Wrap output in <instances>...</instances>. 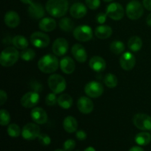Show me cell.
<instances>
[{
	"label": "cell",
	"mask_w": 151,
	"mask_h": 151,
	"mask_svg": "<svg viewBox=\"0 0 151 151\" xmlns=\"http://www.w3.org/2000/svg\"><path fill=\"white\" fill-rule=\"evenodd\" d=\"M45 8L50 16L60 18L67 13L69 2L67 0H48Z\"/></svg>",
	"instance_id": "1"
},
{
	"label": "cell",
	"mask_w": 151,
	"mask_h": 151,
	"mask_svg": "<svg viewBox=\"0 0 151 151\" xmlns=\"http://www.w3.org/2000/svg\"><path fill=\"white\" fill-rule=\"evenodd\" d=\"M58 59L51 54L43 56L38 62V69L44 73H52L58 69Z\"/></svg>",
	"instance_id": "2"
},
{
	"label": "cell",
	"mask_w": 151,
	"mask_h": 151,
	"mask_svg": "<svg viewBox=\"0 0 151 151\" xmlns=\"http://www.w3.org/2000/svg\"><path fill=\"white\" fill-rule=\"evenodd\" d=\"M19 53L15 47H8L4 49L0 56V63L4 67L13 66L18 61Z\"/></svg>",
	"instance_id": "3"
},
{
	"label": "cell",
	"mask_w": 151,
	"mask_h": 151,
	"mask_svg": "<svg viewBox=\"0 0 151 151\" xmlns=\"http://www.w3.org/2000/svg\"><path fill=\"white\" fill-rule=\"evenodd\" d=\"M48 85L52 91L55 94L62 93L66 87V80L60 75H50L48 79Z\"/></svg>",
	"instance_id": "4"
},
{
	"label": "cell",
	"mask_w": 151,
	"mask_h": 151,
	"mask_svg": "<svg viewBox=\"0 0 151 151\" xmlns=\"http://www.w3.org/2000/svg\"><path fill=\"white\" fill-rule=\"evenodd\" d=\"M144 13L143 6L137 0H132L126 6L127 16L131 20L139 19Z\"/></svg>",
	"instance_id": "5"
},
{
	"label": "cell",
	"mask_w": 151,
	"mask_h": 151,
	"mask_svg": "<svg viewBox=\"0 0 151 151\" xmlns=\"http://www.w3.org/2000/svg\"><path fill=\"white\" fill-rule=\"evenodd\" d=\"M73 35L78 41L86 42L92 38L93 31L88 25H80L74 29Z\"/></svg>",
	"instance_id": "6"
},
{
	"label": "cell",
	"mask_w": 151,
	"mask_h": 151,
	"mask_svg": "<svg viewBox=\"0 0 151 151\" xmlns=\"http://www.w3.org/2000/svg\"><path fill=\"white\" fill-rule=\"evenodd\" d=\"M40 134L39 126L35 123H27L22 128V136L26 140L31 141L35 139L38 138Z\"/></svg>",
	"instance_id": "7"
},
{
	"label": "cell",
	"mask_w": 151,
	"mask_h": 151,
	"mask_svg": "<svg viewBox=\"0 0 151 151\" xmlns=\"http://www.w3.org/2000/svg\"><path fill=\"white\" fill-rule=\"evenodd\" d=\"M106 14L110 19H113V20H120L125 15V10H124L122 4H120L119 3L113 2L107 6Z\"/></svg>",
	"instance_id": "8"
},
{
	"label": "cell",
	"mask_w": 151,
	"mask_h": 151,
	"mask_svg": "<svg viewBox=\"0 0 151 151\" xmlns=\"http://www.w3.org/2000/svg\"><path fill=\"white\" fill-rule=\"evenodd\" d=\"M134 125L142 131L151 130V117L145 114H137L133 119Z\"/></svg>",
	"instance_id": "9"
},
{
	"label": "cell",
	"mask_w": 151,
	"mask_h": 151,
	"mask_svg": "<svg viewBox=\"0 0 151 151\" xmlns=\"http://www.w3.org/2000/svg\"><path fill=\"white\" fill-rule=\"evenodd\" d=\"M85 93L88 97L91 98H97L103 94L104 91L103 85L97 81H91L85 86Z\"/></svg>",
	"instance_id": "10"
},
{
	"label": "cell",
	"mask_w": 151,
	"mask_h": 151,
	"mask_svg": "<svg viewBox=\"0 0 151 151\" xmlns=\"http://www.w3.org/2000/svg\"><path fill=\"white\" fill-rule=\"evenodd\" d=\"M30 41L37 48H45L50 44V39L48 35L42 32H35L31 35Z\"/></svg>",
	"instance_id": "11"
},
{
	"label": "cell",
	"mask_w": 151,
	"mask_h": 151,
	"mask_svg": "<svg viewBox=\"0 0 151 151\" xmlns=\"http://www.w3.org/2000/svg\"><path fill=\"white\" fill-rule=\"evenodd\" d=\"M39 94L35 91H29L26 93L21 99V104L26 109L34 107L39 102Z\"/></svg>",
	"instance_id": "12"
},
{
	"label": "cell",
	"mask_w": 151,
	"mask_h": 151,
	"mask_svg": "<svg viewBox=\"0 0 151 151\" xmlns=\"http://www.w3.org/2000/svg\"><path fill=\"white\" fill-rule=\"evenodd\" d=\"M69 50V44L63 38H58L52 44V52L55 55L63 56Z\"/></svg>",
	"instance_id": "13"
},
{
	"label": "cell",
	"mask_w": 151,
	"mask_h": 151,
	"mask_svg": "<svg viewBox=\"0 0 151 151\" xmlns=\"http://www.w3.org/2000/svg\"><path fill=\"white\" fill-rule=\"evenodd\" d=\"M119 63H120L121 67H122L124 70H131V69L135 66L136 64L135 56H134L131 52H127L124 53V54L121 56L120 60H119Z\"/></svg>",
	"instance_id": "14"
},
{
	"label": "cell",
	"mask_w": 151,
	"mask_h": 151,
	"mask_svg": "<svg viewBox=\"0 0 151 151\" xmlns=\"http://www.w3.org/2000/svg\"><path fill=\"white\" fill-rule=\"evenodd\" d=\"M30 116L32 119L37 124L42 125L45 124L48 119V116H47V112L43 109L42 108L36 107L31 111Z\"/></svg>",
	"instance_id": "15"
},
{
	"label": "cell",
	"mask_w": 151,
	"mask_h": 151,
	"mask_svg": "<svg viewBox=\"0 0 151 151\" xmlns=\"http://www.w3.org/2000/svg\"><path fill=\"white\" fill-rule=\"evenodd\" d=\"M28 14L33 19H42L45 14V10L39 3L32 2L28 7Z\"/></svg>",
	"instance_id": "16"
},
{
	"label": "cell",
	"mask_w": 151,
	"mask_h": 151,
	"mask_svg": "<svg viewBox=\"0 0 151 151\" xmlns=\"http://www.w3.org/2000/svg\"><path fill=\"white\" fill-rule=\"evenodd\" d=\"M78 109L84 114H90L94 109V103L88 97H81L78 100Z\"/></svg>",
	"instance_id": "17"
},
{
	"label": "cell",
	"mask_w": 151,
	"mask_h": 151,
	"mask_svg": "<svg viewBox=\"0 0 151 151\" xmlns=\"http://www.w3.org/2000/svg\"><path fill=\"white\" fill-rule=\"evenodd\" d=\"M72 54L75 60L79 63H84L87 60V53L81 44H76L72 47Z\"/></svg>",
	"instance_id": "18"
},
{
	"label": "cell",
	"mask_w": 151,
	"mask_h": 151,
	"mask_svg": "<svg viewBox=\"0 0 151 151\" xmlns=\"http://www.w3.org/2000/svg\"><path fill=\"white\" fill-rule=\"evenodd\" d=\"M69 13L73 18L81 19L86 15L87 8L83 3L77 2L71 6Z\"/></svg>",
	"instance_id": "19"
},
{
	"label": "cell",
	"mask_w": 151,
	"mask_h": 151,
	"mask_svg": "<svg viewBox=\"0 0 151 151\" xmlns=\"http://www.w3.org/2000/svg\"><path fill=\"white\" fill-rule=\"evenodd\" d=\"M4 21L5 24L10 28H15L20 23V18L16 12L10 10L4 15Z\"/></svg>",
	"instance_id": "20"
},
{
	"label": "cell",
	"mask_w": 151,
	"mask_h": 151,
	"mask_svg": "<svg viewBox=\"0 0 151 151\" xmlns=\"http://www.w3.org/2000/svg\"><path fill=\"white\" fill-rule=\"evenodd\" d=\"M89 66L94 72H101L106 69V63L103 58L100 56H94L90 59Z\"/></svg>",
	"instance_id": "21"
},
{
	"label": "cell",
	"mask_w": 151,
	"mask_h": 151,
	"mask_svg": "<svg viewBox=\"0 0 151 151\" xmlns=\"http://www.w3.org/2000/svg\"><path fill=\"white\" fill-rule=\"evenodd\" d=\"M60 67L65 74H72L75 69V63L73 59L69 57H64L60 60Z\"/></svg>",
	"instance_id": "22"
},
{
	"label": "cell",
	"mask_w": 151,
	"mask_h": 151,
	"mask_svg": "<svg viewBox=\"0 0 151 151\" xmlns=\"http://www.w3.org/2000/svg\"><path fill=\"white\" fill-rule=\"evenodd\" d=\"M39 28L44 32H51L56 27V22L52 18H44L38 24Z\"/></svg>",
	"instance_id": "23"
},
{
	"label": "cell",
	"mask_w": 151,
	"mask_h": 151,
	"mask_svg": "<svg viewBox=\"0 0 151 151\" xmlns=\"http://www.w3.org/2000/svg\"><path fill=\"white\" fill-rule=\"evenodd\" d=\"M63 126L66 132L74 133L78 129V121L73 116H68L63 120Z\"/></svg>",
	"instance_id": "24"
},
{
	"label": "cell",
	"mask_w": 151,
	"mask_h": 151,
	"mask_svg": "<svg viewBox=\"0 0 151 151\" xmlns=\"http://www.w3.org/2000/svg\"><path fill=\"white\" fill-rule=\"evenodd\" d=\"M112 29L108 25H100L94 30L95 35L100 39H106L109 38L112 34Z\"/></svg>",
	"instance_id": "25"
},
{
	"label": "cell",
	"mask_w": 151,
	"mask_h": 151,
	"mask_svg": "<svg viewBox=\"0 0 151 151\" xmlns=\"http://www.w3.org/2000/svg\"><path fill=\"white\" fill-rule=\"evenodd\" d=\"M128 46L131 51L134 52H137L142 47V41L139 37L133 36L128 40Z\"/></svg>",
	"instance_id": "26"
},
{
	"label": "cell",
	"mask_w": 151,
	"mask_h": 151,
	"mask_svg": "<svg viewBox=\"0 0 151 151\" xmlns=\"http://www.w3.org/2000/svg\"><path fill=\"white\" fill-rule=\"evenodd\" d=\"M58 103L63 109H68L72 107L73 104V100H72V97L69 94H62L58 98Z\"/></svg>",
	"instance_id": "27"
},
{
	"label": "cell",
	"mask_w": 151,
	"mask_h": 151,
	"mask_svg": "<svg viewBox=\"0 0 151 151\" xmlns=\"http://www.w3.org/2000/svg\"><path fill=\"white\" fill-rule=\"evenodd\" d=\"M12 43L16 48L19 49V50H24L28 47V44H29L27 39L23 35H16L12 40Z\"/></svg>",
	"instance_id": "28"
},
{
	"label": "cell",
	"mask_w": 151,
	"mask_h": 151,
	"mask_svg": "<svg viewBox=\"0 0 151 151\" xmlns=\"http://www.w3.org/2000/svg\"><path fill=\"white\" fill-rule=\"evenodd\" d=\"M151 141V135L149 133L141 132L139 133L135 137V142L137 144L141 146L147 145Z\"/></svg>",
	"instance_id": "29"
},
{
	"label": "cell",
	"mask_w": 151,
	"mask_h": 151,
	"mask_svg": "<svg viewBox=\"0 0 151 151\" xmlns=\"http://www.w3.org/2000/svg\"><path fill=\"white\" fill-rule=\"evenodd\" d=\"M74 26H75L74 22L69 18H63L59 22V27L64 32H70V31H72L73 29Z\"/></svg>",
	"instance_id": "30"
},
{
	"label": "cell",
	"mask_w": 151,
	"mask_h": 151,
	"mask_svg": "<svg viewBox=\"0 0 151 151\" xmlns=\"http://www.w3.org/2000/svg\"><path fill=\"white\" fill-rule=\"evenodd\" d=\"M110 50L114 54L119 55L125 50V44L120 41H114L110 45Z\"/></svg>",
	"instance_id": "31"
},
{
	"label": "cell",
	"mask_w": 151,
	"mask_h": 151,
	"mask_svg": "<svg viewBox=\"0 0 151 151\" xmlns=\"http://www.w3.org/2000/svg\"><path fill=\"white\" fill-rule=\"evenodd\" d=\"M104 82L106 86L109 88H115L118 84V80L116 75L111 73H109L105 76Z\"/></svg>",
	"instance_id": "32"
},
{
	"label": "cell",
	"mask_w": 151,
	"mask_h": 151,
	"mask_svg": "<svg viewBox=\"0 0 151 151\" xmlns=\"http://www.w3.org/2000/svg\"><path fill=\"white\" fill-rule=\"evenodd\" d=\"M35 52L32 49H24L21 52V58L25 61H29L35 58Z\"/></svg>",
	"instance_id": "33"
},
{
	"label": "cell",
	"mask_w": 151,
	"mask_h": 151,
	"mask_svg": "<svg viewBox=\"0 0 151 151\" xmlns=\"http://www.w3.org/2000/svg\"><path fill=\"white\" fill-rule=\"evenodd\" d=\"M7 131L10 137H14V138L19 137V135L21 134L20 128H19V125L15 123L10 124L8 128H7Z\"/></svg>",
	"instance_id": "34"
},
{
	"label": "cell",
	"mask_w": 151,
	"mask_h": 151,
	"mask_svg": "<svg viewBox=\"0 0 151 151\" xmlns=\"http://www.w3.org/2000/svg\"><path fill=\"white\" fill-rule=\"evenodd\" d=\"M10 122V115L7 110L1 109L0 111V125L1 126H5L8 125Z\"/></svg>",
	"instance_id": "35"
},
{
	"label": "cell",
	"mask_w": 151,
	"mask_h": 151,
	"mask_svg": "<svg viewBox=\"0 0 151 151\" xmlns=\"http://www.w3.org/2000/svg\"><path fill=\"white\" fill-rule=\"evenodd\" d=\"M55 93H50L47 95L45 99V103L47 106H55L58 103V98L55 95Z\"/></svg>",
	"instance_id": "36"
},
{
	"label": "cell",
	"mask_w": 151,
	"mask_h": 151,
	"mask_svg": "<svg viewBox=\"0 0 151 151\" xmlns=\"http://www.w3.org/2000/svg\"><path fill=\"white\" fill-rule=\"evenodd\" d=\"M38 142L41 145L44 146L50 145L51 143V139L47 134H41L38 137Z\"/></svg>",
	"instance_id": "37"
},
{
	"label": "cell",
	"mask_w": 151,
	"mask_h": 151,
	"mask_svg": "<svg viewBox=\"0 0 151 151\" xmlns=\"http://www.w3.org/2000/svg\"><path fill=\"white\" fill-rule=\"evenodd\" d=\"M63 147V150L66 151H72L76 147V142L74 139H67L66 142H64Z\"/></svg>",
	"instance_id": "38"
},
{
	"label": "cell",
	"mask_w": 151,
	"mask_h": 151,
	"mask_svg": "<svg viewBox=\"0 0 151 151\" xmlns=\"http://www.w3.org/2000/svg\"><path fill=\"white\" fill-rule=\"evenodd\" d=\"M87 7L91 10H96L100 5V0H85Z\"/></svg>",
	"instance_id": "39"
},
{
	"label": "cell",
	"mask_w": 151,
	"mask_h": 151,
	"mask_svg": "<svg viewBox=\"0 0 151 151\" xmlns=\"http://www.w3.org/2000/svg\"><path fill=\"white\" fill-rule=\"evenodd\" d=\"M30 86L31 88L33 90V91H35V92H40V91L42 90V85L38 81H32V82L30 83Z\"/></svg>",
	"instance_id": "40"
},
{
	"label": "cell",
	"mask_w": 151,
	"mask_h": 151,
	"mask_svg": "<svg viewBox=\"0 0 151 151\" xmlns=\"http://www.w3.org/2000/svg\"><path fill=\"white\" fill-rule=\"evenodd\" d=\"M107 16L108 15L106 14V13H99L97 15V17H96V21H97V23L103 24L106 22V19H107Z\"/></svg>",
	"instance_id": "41"
},
{
	"label": "cell",
	"mask_w": 151,
	"mask_h": 151,
	"mask_svg": "<svg viewBox=\"0 0 151 151\" xmlns=\"http://www.w3.org/2000/svg\"><path fill=\"white\" fill-rule=\"evenodd\" d=\"M87 134L84 131H78L76 133V138L80 141H83L86 139Z\"/></svg>",
	"instance_id": "42"
},
{
	"label": "cell",
	"mask_w": 151,
	"mask_h": 151,
	"mask_svg": "<svg viewBox=\"0 0 151 151\" xmlns=\"http://www.w3.org/2000/svg\"><path fill=\"white\" fill-rule=\"evenodd\" d=\"M7 99V95L6 94V92L3 90L0 91V106H2L4 104V103H6Z\"/></svg>",
	"instance_id": "43"
},
{
	"label": "cell",
	"mask_w": 151,
	"mask_h": 151,
	"mask_svg": "<svg viewBox=\"0 0 151 151\" xmlns=\"http://www.w3.org/2000/svg\"><path fill=\"white\" fill-rule=\"evenodd\" d=\"M142 4L147 10L151 11V0H143Z\"/></svg>",
	"instance_id": "44"
},
{
	"label": "cell",
	"mask_w": 151,
	"mask_h": 151,
	"mask_svg": "<svg viewBox=\"0 0 151 151\" xmlns=\"http://www.w3.org/2000/svg\"><path fill=\"white\" fill-rule=\"evenodd\" d=\"M129 151H145L141 147H139V146H134V147H132L131 149H130Z\"/></svg>",
	"instance_id": "45"
},
{
	"label": "cell",
	"mask_w": 151,
	"mask_h": 151,
	"mask_svg": "<svg viewBox=\"0 0 151 151\" xmlns=\"http://www.w3.org/2000/svg\"><path fill=\"white\" fill-rule=\"evenodd\" d=\"M146 22H147V25L151 27V13L148 15V16L147 17V19H146Z\"/></svg>",
	"instance_id": "46"
},
{
	"label": "cell",
	"mask_w": 151,
	"mask_h": 151,
	"mask_svg": "<svg viewBox=\"0 0 151 151\" xmlns=\"http://www.w3.org/2000/svg\"><path fill=\"white\" fill-rule=\"evenodd\" d=\"M22 3L24 4H30L33 2V0H21Z\"/></svg>",
	"instance_id": "47"
},
{
	"label": "cell",
	"mask_w": 151,
	"mask_h": 151,
	"mask_svg": "<svg viewBox=\"0 0 151 151\" xmlns=\"http://www.w3.org/2000/svg\"><path fill=\"white\" fill-rule=\"evenodd\" d=\"M84 151H96V150L93 147H87V148H86L85 150H84Z\"/></svg>",
	"instance_id": "48"
},
{
	"label": "cell",
	"mask_w": 151,
	"mask_h": 151,
	"mask_svg": "<svg viewBox=\"0 0 151 151\" xmlns=\"http://www.w3.org/2000/svg\"><path fill=\"white\" fill-rule=\"evenodd\" d=\"M104 1H106V2H111V1H112L113 0H103Z\"/></svg>",
	"instance_id": "49"
},
{
	"label": "cell",
	"mask_w": 151,
	"mask_h": 151,
	"mask_svg": "<svg viewBox=\"0 0 151 151\" xmlns=\"http://www.w3.org/2000/svg\"><path fill=\"white\" fill-rule=\"evenodd\" d=\"M55 151H66L65 150H62V149H56Z\"/></svg>",
	"instance_id": "50"
}]
</instances>
